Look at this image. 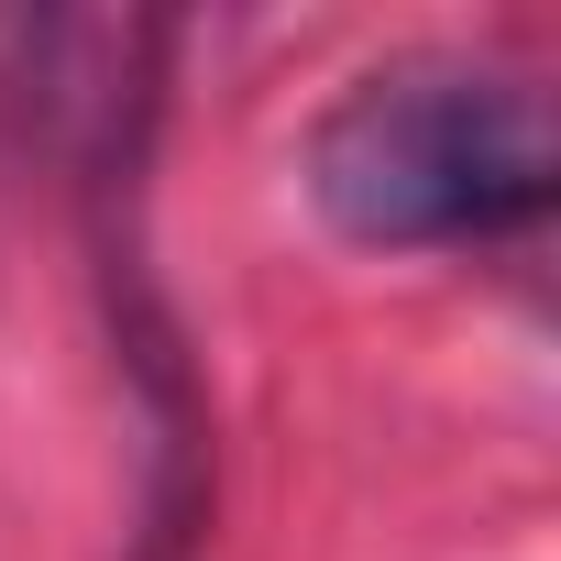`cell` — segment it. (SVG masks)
Returning a JSON list of instances; mask_svg holds the SVG:
<instances>
[{
  "label": "cell",
  "instance_id": "6da1fadb",
  "mask_svg": "<svg viewBox=\"0 0 561 561\" xmlns=\"http://www.w3.org/2000/svg\"><path fill=\"white\" fill-rule=\"evenodd\" d=\"M298 176H309L320 220L364 253L539 231L561 198L550 89L495 56H397L320 111Z\"/></svg>",
  "mask_w": 561,
  "mask_h": 561
}]
</instances>
